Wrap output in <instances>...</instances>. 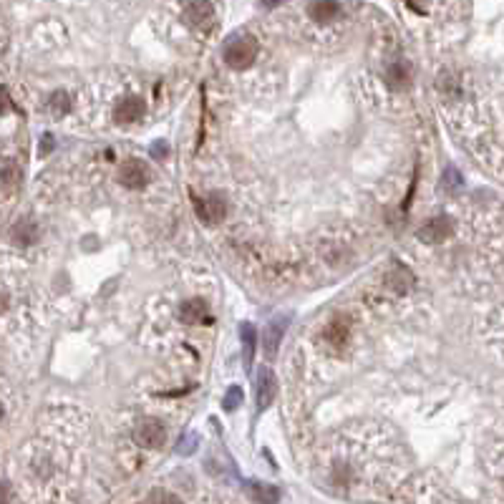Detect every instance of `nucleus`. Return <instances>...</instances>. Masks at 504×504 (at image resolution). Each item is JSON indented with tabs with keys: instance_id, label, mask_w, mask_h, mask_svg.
<instances>
[{
	"instance_id": "24",
	"label": "nucleus",
	"mask_w": 504,
	"mask_h": 504,
	"mask_svg": "<svg viewBox=\"0 0 504 504\" xmlns=\"http://www.w3.org/2000/svg\"><path fill=\"white\" fill-rule=\"evenodd\" d=\"M152 154H154V157H167V154H169V147H167V144H162V141H157V144L152 147Z\"/></svg>"
},
{
	"instance_id": "13",
	"label": "nucleus",
	"mask_w": 504,
	"mask_h": 504,
	"mask_svg": "<svg viewBox=\"0 0 504 504\" xmlns=\"http://www.w3.org/2000/svg\"><path fill=\"white\" fill-rule=\"evenodd\" d=\"M35 235H38V229H35V224L30 220H20L11 229V240L16 245H30V242H35Z\"/></svg>"
},
{
	"instance_id": "17",
	"label": "nucleus",
	"mask_w": 504,
	"mask_h": 504,
	"mask_svg": "<svg viewBox=\"0 0 504 504\" xmlns=\"http://www.w3.org/2000/svg\"><path fill=\"white\" fill-rule=\"evenodd\" d=\"M48 109H51V114L56 119L66 116L71 109V101H68V94H64V91H56V94L51 96V101H48Z\"/></svg>"
},
{
	"instance_id": "22",
	"label": "nucleus",
	"mask_w": 504,
	"mask_h": 504,
	"mask_svg": "<svg viewBox=\"0 0 504 504\" xmlns=\"http://www.w3.org/2000/svg\"><path fill=\"white\" fill-rule=\"evenodd\" d=\"M240 404H242V391H240V388H229L227 396H224V409L235 411Z\"/></svg>"
},
{
	"instance_id": "23",
	"label": "nucleus",
	"mask_w": 504,
	"mask_h": 504,
	"mask_svg": "<svg viewBox=\"0 0 504 504\" xmlns=\"http://www.w3.org/2000/svg\"><path fill=\"white\" fill-rule=\"evenodd\" d=\"M194 449H197V439H194V436H187L184 441H179V446H176V454H192Z\"/></svg>"
},
{
	"instance_id": "10",
	"label": "nucleus",
	"mask_w": 504,
	"mask_h": 504,
	"mask_svg": "<svg viewBox=\"0 0 504 504\" xmlns=\"http://www.w3.org/2000/svg\"><path fill=\"white\" fill-rule=\"evenodd\" d=\"M275 393H277L275 376L270 373L268 368L260 371V373H258V409L260 411L268 409V406L272 404V399H275Z\"/></svg>"
},
{
	"instance_id": "9",
	"label": "nucleus",
	"mask_w": 504,
	"mask_h": 504,
	"mask_svg": "<svg viewBox=\"0 0 504 504\" xmlns=\"http://www.w3.org/2000/svg\"><path fill=\"white\" fill-rule=\"evenodd\" d=\"M245 492L255 504H277L280 502V492H277V487L265 484V481H245Z\"/></svg>"
},
{
	"instance_id": "5",
	"label": "nucleus",
	"mask_w": 504,
	"mask_h": 504,
	"mask_svg": "<svg viewBox=\"0 0 504 504\" xmlns=\"http://www.w3.org/2000/svg\"><path fill=\"white\" fill-rule=\"evenodd\" d=\"M454 232V224L449 217H434L428 220L421 229H419V240L421 242H428V245H439V242L449 240Z\"/></svg>"
},
{
	"instance_id": "18",
	"label": "nucleus",
	"mask_w": 504,
	"mask_h": 504,
	"mask_svg": "<svg viewBox=\"0 0 504 504\" xmlns=\"http://www.w3.org/2000/svg\"><path fill=\"white\" fill-rule=\"evenodd\" d=\"M346 335H348V325H343V320H333L325 328V338L333 343V346H340L343 340H346Z\"/></svg>"
},
{
	"instance_id": "11",
	"label": "nucleus",
	"mask_w": 504,
	"mask_h": 504,
	"mask_svg": "<svg viewBox=\"0 0 504 504\" xmlns=\"http://www.w3.org/2000/svg\"><path fill=\"white\" fill-rule=\"evenodd\" d=\"M116 121L121 124H136L141 116H144V101L136 99V96H129V99H124L121 104L116 106Z\"/></svg>"
},
{
	"instance_id": "8",
	"label": "nucleus",
	"mask_w": 504,
	"mask_h": 504,
	"mask_svg": "<svg viewBox=\"0 0 504 504\" xmlns=\"http://www.w3.org/2000/svg\"><path fill=\"white\" fill-rule=\"evenodd\" d=\"M179 318H182L187 325H202V323L210 320V305L205 303L202 298L187 300V303L179 308Z\"/></svg>"
},
{
	"instance_id": "21",
	"label": "nucleus",
	"mask_w": 504,
	"mask_h": 504,
	"mask_svg": "<svg viewBox=\"0 0 504 504\" xmlns=\"http://www.w3.org/2000/svg\"><path fill=\"white\" fill-rule=\"evenodd\" d=\"M149 504H182V502H179L174 494L157 489V492H152V497H149Z\"/></svg>"
},
{
	"instance_id": "20",
	"label": "nucleus",
	"mask_w": 504,
	"mask_h": 504,
	"mask_svg": "<svg viewBox=\"0 0 504 504\" xmlns=\"http://www.w3.org/2000/svg\"><path fill=\"white\" fill-rule=\"evenodd\" d=\"M441 187H444L446 192H459V189H462V176H459V172L454 169V167H449V169L444 172V176H441Z\"/></svg>"
},
{
	"instance_id": "2",
	"label": "nucleus",
	"mask_w": 504,
	"mask_h": 504,
	"mask_svg": "<svg viewBox=\"0 0 504 504\" xmlns=\"http://www.w3.org/2000/svg\"><path fill=\"white\" fill-rule=\"evenodd\" d=\"M167 439V431L164 426L157 421V419H141L134 428V441L139 446H147V449H157L162 446Z\"/></svg>"
},
{
	"instance_id": "6",
	"label": "nucleus",
	"mask_w": 504,
	"mask_h": 504,
	"mask_svg": "<svg viewBox=\"0 0 504 504\" xmlns=\"http://www.w3.org/2000/svg\"><path fill=\"white\" fill-rule=\"evenodd\" d=\"M224 212H227V205H224V197L220 192H212L207 194L205 200H197V215H200L205 222L215 224L224 217Z\"/></svg>"
},
{
	"instance_id": "19",
	"label": "nucleus",
	"mask_w": 504,
	"mask_h": 504,
	"mask_svg": "<svg viewBox=\"0 0 504 504\" xmlns=\"http://www.w3.org/2000/svg\"><path fill=\"white\" fill-rule=\"evenodd\" d=\"M18 182H20V169H16L13 162H6L3 164V187H6V192H11Z\"/></svg>"
},
{
	"instance_id": "14",
	"label": "nucleus",
	"mask_w": 504,
	"mask_h": 504,
	"mask_svg": "<svg viewBox=\"0 0 504 504\" xmlns=\"http://www.w3.org/2000/svg\"><path fill=\"white\" fill-rule=\"evenodd\" d=\"M338 13H340L338 3H311V6H308V16H311L313 20H333Z\"/></svg>"
},
{
	"instance_id": "3",
	"label": "nucleus",
	"mask_w": 504,
	"mask_h": 504,
	"mask_svg": "<svg viewBox=\"0 0 504 504\" xmlns=\"http://www.w3.org/2000/svg\"><path fill=\"white\" fill-rule=\"evenodd\" d=\"M290 320H293V316H290V313H285V316H275L272 320L268 323V325H265L263 346H265V353H268V356H275V353H277V346L282 343V335H285Z\"/></svg>"
},
{
	"instance_id": "1",
	"label": "nucleus",
	"mask_w": 504,
	"mask_h": 504,
	"mask_svg": "<svg viewBox=\"0 0 504 504\" xmlns=\"http://www.w3.org/2000/svg\"><path fill=\"white\" fill-rule=\"evenodd\" d=\"M258 51L260 46L258 41H255V35L237 33L224 43V61H227V66H232V68H247L252 61L258 59Z\"/></svg>"
},
{
	"instance_id": "12",
	"label": "nucleus",
	"mask_w": 504,
	"mask_h": 504,
	"mask_svg": "<svg viewBox=\"0 0 504 504\" xmlns=\"http://www.w3.org/2000/svg\"><path fill=\"white\" fill-rule=\"evenodd\" d=\"M386 81L391 83L393 88H404L409 86L411 81V66L406 61H393L386 68Z\"/></svg>"
},
{
	"instance_id": "7",
	"label": "nucleus",
	"mask_w": 504,
	"mask_h": 504,
	"mask_svg": "<svg viewBox=\"0 0 504 504\" xmlns=\"http://www.w3.org/2000/svg\"><path fill=\"white\" fill-rule=\"evenodd\" d=\"M182 16L187 18V23L194 25V28L207 30L215 23V8L210 3H187L182 8Z\"/></svg>"
},
{
	"instance_id": "16",
	"label": "nucleus",
	"mask_w": 504,
	"mask_h": 504,
	"mask_svg": "<svg viewBox=\"0 0 504 504\" xmlns=\"http://www.w3.org/2000/svg\"><path fill=\"white\" fill-rule=\"evenodd\" d=\"M388 285L393 287V290H399V293H404V290H409V282H411V275L406 268H393L391 272H388Z\"/></svg>"
},
{
	"instance_id": "4",
	"label": "nucleus",
	"mask_w": 504,
	"mask_h": 504,
	"mask_svg": "<svg viewBox=\"0 0 504 504\" xmlns=\"http://www.w3.org/2000/svg\"><path fill=\"white\" fill-rule=\"evenodd\" d=\"M119 182L129 189H139L149 182V167L139 159H129L124 162L121 169H119Z\"/></svg>"
},
{
	"instance_id": "15",
	"label": "nucleus",
	"mask_w": 504,
	"mask_h": 504,
	"mask_svg": "<svg viewBox=\"0 0 504 504\" xmlns=\"http://www.w3.org/2000/svg\"><path fill=\"white\" fill-rule=\"evenodd\" d=\"M240 338H242V343H245V361L250 364L252 353H255V340H258V333H255V325H252V323H242Z\"/></svg>"
}]
</instances>
